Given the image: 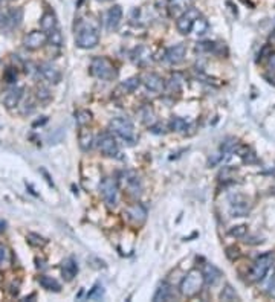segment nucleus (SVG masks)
I'll use <instances>...</instances> for the list:
<instances>
[{"label": "nucleus", "mask_w": 275, "mask_h": 302, "mask_svg": "<svg viewBox=\"0 0 275 302\" xmlns=\"http://www.w3.org/2000/svg\"><path fill=\"white\" fill-rule=\"evenodd\" d=\"M139 116H141V121L148 125V127H152V125H155L156 119H155V111L150 108V107H142L141 111H139Z\"/></svg>", "instance_id": "nucleus-31"}, {"label": "nucleus", "mask_w": 275, "mask_h": 302, "mask_svg": "<svg viewBox=\"0 0 275 302\" xmlns=\"http://www.w3.org/2000/svg\"><path fill=\"white\" fill-rule=\"evenodd\" d=\"M142 84L147 87L150 92H162L165 89V83L162 80L159 75L156 73H145L144 78L141 80Z\"/></svg>", "instance_id": "nucleus-19"}, {"label": "nucleus", "mask_w": 275, "mask_h": 302, "mask_svg": "<svg viewBox=\"0 0 275 302\" xmlns=\"http://www.w3.org/2000/svg\"><path fill=\"white\" fill-rule=\"evenodd\" d=\"M109 129L112 133H115L118 137H121L122 141H126L129 144H135L136 141L135 125L129 118H124V116L114 118L109 124Z\"/></svg>", "instance_id": "nucleus-5"}, {"label": "nucleus", "mask_w": 275, "mask_h": 302, "mask_svg": "<svg viewBox=\"0 0 275 302\" xmlns=\"http://www.w3.org/2000/svg\"><path fill=\"white\" fill-rule=\"evenodd\" d=\"M239 299H240L239 295H237V292L234 290V288L229 284H227V285L223 287V290L220 293V301L231 302V301H239Z\"/></svg>", "instance_id": "nucleus-32"}, {"label": "nucleus", "mask_w": 275, "mask_h": 302, "mask_svg": "<svg viewBox=\"0 0 275 302\" xmlns=\"http://www.w3.org/2000/svg\"><path fill=\"white\" fill-rule=\"evenodd\" d=\"M268 67L271 70H275V54H269V60H268Z\"/></svg>", "instance_id": "nucleus-44"}, {"label": "nucleus", "mask_w": 275, "mask_h": 302, "mask_svg": "<svg viewBox=\"0 0 275 302\" xmlns=\"http://www.w3.org/2000/svg\"><path fill=\"white\" fill-rule=\"evenodd\" d=\"M3 80L8 83V84H14L17 81V72L14 69H6L5 73H3Z\"/></svg>", "instance_id": "nucleus-41"}, {"label": "nucleus", "mask_w": 275, "mask_h": 302, "mask_svg": "<svg viewBox=\"0 0 275 302\" xmlns=\"http://www.w3.org/2000/svg\"><path fill=\"white\" fill-rule=\"evenodd\" d=\"M124 218H127V221L130 224H135V226H142L147 220V209L136 203V205H132L129 208H126L124 211Z\"/></svg>", "instance_id": "nucleus-10"}, {"label": "nucleus", "mask_w": 275, "mask_h": 302, "mask_svg": "<svg viewBox=\"0 0 275 302\" xmlns=\"http://www.w3.org/2000/svg\"><path fill=\"white\" fill-rule=\"evenodd\" d=\"M152 54H150V50L144 46L141 47H138L135 50V54H133V61H135V65L138 66H145L150 63V60H152V57H150Z\"/></svg>", "instance_id": "nucleus-25"}, {"label": "nucleus", "mask_w": 275, "mask_h": 302, "mask_svg": "<svg viewBox=\"0 0 275 302\" xmlns=\"http://www.w3.org/2000/svg\"><path fill=\"white\" fill-rule=\"evenodd\" d=\"M11 264V250L5 246L0 244V269H5Z\"/></svg>", "instance_id": "nucleus-35"}, {"label": "nucleus", "mask_w": 275, "mask_h": 302, "mask_svg": "<svg viewBox=\"0 0 275 302\" xmlns=\"http://www.w3.org/2000/svg\"><path fill=\"white\" fill-rule=\"evenodd\" d=\"M96 142V147L98 150L101 151L104 156H109V157H116L119 154V147H118V142L114 136L110 133H103L98 136V139L95 141Z\"/></svg>", "instance_id": "nucleus-7"}, {"label": "nucleus", "mask_w": 275, "mask_h": 302, "mask_svg": "<svg viewBox=\"0 0 275 302\" xmlns=\"http://www.w3.org/2000/svg\"><path fill=\"white\" fill-rule=\"evenodd\" d=\"M37 70H39V73L42 75V77L51 84H58L61 81V70L52 65V63L49 61H45L42 63V65H39V67H37Z\"/></svg>", "instance_id": "nucleus-12"}, {"label": "nucleus", "mask_w": 275, "mask_h": 302, "mask_svg": "<svg viewBox=\"0 0 275 302\" xmlns=\"http://www.w3.org/2000/svg\"><path fill=\"white\" fill-rule=\"evenodd\" d=\"M91 119H92V113L89 110H81L77 113V122L80 127H84L86 124H89Z\"/></svg>", "instance_id": "nucleus-39"}, {"label": "nucleus", "mask_w": 275, "mask_h": 302, "mask_svg": "<svg viewBox=\"0 0 275 302\" xmlns=\"http://www.w3.org/2000/svg\"><path fill=\"white\" fill-rule=\"evenodd\" d=\"M194 3V0H168V9L171 16L179 17L186 9H190Z\"/></svg>", "instance_id": "nucleus-20"}, {"label": "nucleus", "mask_w": 275, "mask_h": 302, "mask_svg": "<svg viewBox=\"0 0 275 302\" xmlns=\"http://www.w3.org/2000/svg\"><path fill=\"white\" fill-rule=\"evenodd\" d=\"M174 299V290H173V287L167 282H162L159 287H158V290L156 293L153 295V301L155 302H159V301H171Z\"/></svg>", "instance_id": "nucleus-21"}, {"label": "nucleus", "mask_w": 275, "mask_h": 302, "mask_svg": "<svg viewBox=\"0 0 275 302\" xmlns=\"http://www.w3.org/2000/svg\"><path fill=\"white\" fill-rule=\"evenodd\" d=\"M26 240H28V243H29L31 246H34V247H43V246H46V243H47V240H45V238H43L42 235H39V234H28V235H26Z\"/></svg>", "instance_id": "nucleus-36"}, {"label": "nucleus", "mask_w": 275, "mask_h": 302, "mask_svg": "<svg viewBox=\"0 0 275 302\" xmlns=\"http://www.w3.org/2000/svg\"><path fill=\"white\" fill-rule=\"evenodd\" d=\"M6 229V223L3 220H0V232H3Z\"/></svg>", "instance_id": "nucleus-45"}, {"label": "nucleus", "mask_w": 275, "mask_h": 302, "mask_svg": "<svg viewBox=\"0 0 275 302\" xmlns=\"http://www.w3.org/2000/svg\"><path fill=\"white\" fill-rule=\"evenodd\" d=\"M274 175H275V167H274Z\"/></svg>", "instance_id": "nucleus-47"}, {"label": "nucleus", "mask_w": 275, "mask_h": 302, "mask_svg": "<svg viewBox=\"0 0 275 302\" xmlns=\"http://www.w3.org/2000/svg\"><path fill=\"white\" fill-rule=\"evenodd\" d=\"M35 98L39 99L40 103H47V101L52 98V95H51V92H49V89H46V87H43V86H39L35 90Z\"/></svg>", "instance_id": "nucleus-37"}, {"label": "nucleus", "mask_w": 275, "mask_h": 302, "mask_svg": "<svg viewBox=\"0 0 275 302\" xmlns=\"http://www.w3.org/2000/svg\"><path fill=\"white\" fill-rule=\"evenodd\" d=\"M0 2H2V0H0Z\"/></svg>", "instance_id": "nucleus-48"}, {"label": "nucleus", "mask_w": 275, "mask_h": 302, "mask_svg": "<svg viewBox=\"0 0 275 302\" xmlns=\"http://www.w3.org/2000/svg\"><path fill=\"white\" fill-rule=\"evenodd\" d=\"M266 290L271 296L275 298V270L272 272V275L269 276V280H268V284H266Z\"/></svg>", "instance_id": "nucleus-42"}, {"label": "nucleus", "mask_w": 275, "mask_h": 302, "mask_svg": "<svg viewBox=\"0 0 275 302\" xmlns=\"http://www.w3.org/2000/svg\"><path fill=\"white\" fill-rule=\"evenodd\" d=\"M46 35H47V43H51L52 46H57V47L63 46V34L60 32L58 28H55L51 32H47Z\"/></svg>", "instance_id": "nucleus-33"}, {"label": "nucleus", "mask_w": 275, "mask_h": 302, "mask_svg": "<svg viewBox=\"0 0 275 302\" xmlns=\"http://www.w3.org/2000/svg\"><path fill=\"white\" fill-rule=\"evenodd\" d=\"M75 43L81 49H93L99 43V31L89 22H80L77 34H75Z\"/></svg>", "instance_id": "nucleus-1"}, {"label": "nucleus", "mask_w": 275, "mask_h": 302, "mask_svg": "<svg viewBox=\"0 0 275 302\" xmlns=\"http://www.w3.org/2000/svg\"><path fill=\"white\" fill-rule=\"evenodd\" d=\"M39 284L45 288L47 292H54V293H58L61 292V284L52 278V276H47V275H42L39 278Z\"/></svg>", "instance_id": "nucleus-23"}, {"label": "nucleus", "mask_w": 275, "mask_h": 302, "mask_svg": "<svg viewBox=\"0 0 275 302\" xmlns=\"http://www.w3.org/2000/svg\"><path fill=\"white\" fill-rule=\"evenodd\" d=\"M234 153H235L237 156H240V157L243 159V162H246V163H254V162H257L255 153H254V151L249 148L248 145H239V144H237Z\"/></svg>", "instance_id": "nucleus-24"}, {"label": "nucleus", "mask_w": 275, "mask_h": 302, "mask_svg": "<svg viewBox=\"0 0 275 302\" xmlns=\"http://www.w3.org/2000/svg\"><path fill=\"white\" fill-rule=\"evenodd\" d=\"M182 84H183V78L182 75L179 73H174L170 77V80L165 84V90L168 93H179L182 90Z\"/></svg>", "instance_id": "nucleus-26"}, {"label": "nucleus", "mask_w": 275, "mask_h": 302, "mask_svg": "<svg viewBox=\"0 0 275 302\" xmlns=\"http://www.w3.org/2000/svg\"><path fill=\"white\" fill-rule=\"evenodd\" d=\"M188 127H190V124L186 122L185 119H182V118H173V119L170 121V129L174 130V131L185 133Z\"/></svg>", "instance_id": "nucleus-34"}, {"label": "nucleus", "mask_w": 275, "mask_h": 302, "mask_svg": "<svg viewBox=\"0 0 275 302\" xmlns=\"http://www.w3.org/2000/svg\"><path fill=\"white\" fill-rule=\"evenodd\" d=\"M204 284H205V281H204L202 272L197 270V269H193L183 276V280L179 285V292L185 298H193V296L201 293Z\"/></svg>", "instance_id": "nucleus-3"}, {"label": "nucleus", "mask_w": 275, "mask_h": 302, "mask_svg": "<svg viewBox=\"0 0 275 302\" xmlns=\"http://www.w3.org/2000/svg\"><path fill=\"white\" fill-rule=\"evenodd\" d=\"M248 232V228L245 224H240V226H234V228L229 231V234L235 238H243Z\"/></svg>", "instance_id": "nucleus-40"}, {"label": "nucleus", "mask_w": 275, "mask_h": 302, "mask_svg": "<svg viewBox=\"0 0 275 302\" xmlns=\"http://www.w3.org/2000/svg\"><path fill=\"white\" fill-rule=\"evenodd\" d=\"M208 29H209V23H208V20L205 19V17H199L196 22H194V26H193V29H191V32H194V35L196 37H202V35H205L206 32H208Z\"/></svg>", "instance_id": "nucleus-29"}, {"label": "nucleus", "mask_w": 275, "mask_h": 302, "mask_svg": "<svg viewBox=\"0 0 275 302\" xmlns=\"http://www.w3.org/2000/svg\"><path fill=\"white\" fill-rule=\"evenodd\" d=\"M78 141H80V147L83 151H89L92 147H93V134L89 131V130H86L84 127L80 130V136H78Z\"/></svg>", "instance_id": "nucleus-27"}, {"label": "nucleus", "mask_w": 275, "mask_h": 302, "mask_svg": "<svg viewBox=\"0 0 275 302\" xmlns=\"http://www.w3.org/2000/svg\"><path fill=\"white\" fill-rule=\"evenodd\" d=\"M9 22H8V12L0 11V29H8Z\"/></svg>", "instance_id": "nucleus-43"}, {"label": "nucleus", "mask_w": 275, "mask_h": 302, "mask_svg": "<svg viewBox=\"0 0 275 302\" xmlns=\"http://www.w3.org/2000/svg\"><path fill=\"white\" fill-rule=\"evenodd\" d=\"M271 39H272V40L275 42V32H272V35H271Z\"/></svg>", "instance_id": "nucleus-46"}, {"label": "nucleus", "mask_w": 275, "mask_h": 302, "mask_svg": "<svg viewBox=\"0 0 275 302\" xmlns=\"http://www.w3.org/2000/svg\"><path fill=\"white\" fill-rule=\"evenodd\" d=\"M47 43V35L43 31H32L28 35H24L23 46L28 50H37L43 47Z\"/></svg>", "instance_id": "nucleus-13"}, {"label": "nucleus", "mask_w": 275, "mask_h": 302, "mask_svg": "<svg viewBox=\"0 0 275 302\" xmlns=\"http://www.w3.org/2000/svg\"><path fill=\"white\" fill-rule=\"evenodd\" d=\"M202 275H204V281L208 285H216L223 276L220 269L216 267L214 264H211V262H206L205 266L202 267Z\"/></svg>", "instance_id": "nucleus-18"}, {"label": "nucleus", "mask_w": 275, "mask_h": 302, "mask_svg": "<svg viewBox=\"0 0 275 302\" xmlns=\"http://www.w3.org/2000/svg\"><path fill=\"white\" fill-rule=\"evenodd\" d=\"M141 78H138V77H132V78H129V80H126L124 81L121 86H119V89H122V92L124 93H133L138 87L141 86Z\"/></svg>", "instance_id": "nucleus-30"}, {"label": "nucleus", "mask_w": 275, "mask_h": 302, "mask_svg": "<svg viewBox=\"0 0 275 302\" xmlns=\"http://www.w3.org/2000/svg\"><path fill=\"white\" fill-rule=\"evenodd\" d=\"M185 55H186V46L183 43H179V44H174L171 47H168L165 50V60L170 65L176 66V65H181V63L185 60Z\"/></svg>", "instance_id": "nucleus-14"}, {"label": "nucleus", "mask_w": 275, "mask_h": 302, "mask_svg": "<svg viewBox=\"0 0 275 302\" xmlns=\"http://www.w3.org/2000/svg\"><path fill=\"white\" fill-rule=\"evenodd\" d=\"M275 262V254L274 252H266V254L260 255L254 264L252 269L249 272V281L251 282H260L265 280V276L268 275V272L271 270V267Z\"/></svg>", "instance_id": "nucleus-4"}, {"label": "nucleus", "mask_w": 275, "mask_h": 302, "mask_svg": "<svg viewBox=\"0 0 275 302\" xmlns=\"http://www.w3.org/2000/svg\"><path fill=\"white\" fill-rule=\"evenodd\" d=\"M8 12V22H9V28H17L20 26V23L23 20V9L20 8H12Z\"/></svg>", "instance_id": "nucleus-28"}, {"label": "nucleus", "mask_w": 275, "mask_h": 302, "mask_svg": "<svg viewBox=\"0 0 275 302\" xmlns=\"http://www.w3.org/2000/svg\"><path fill=\"white\" fill-rule=\"evenodd\" d=\"M91 73L103 81H114L118 78L116 66L106 57H95L91 63Z\"/></svg>", "instance_id": "nucleus-2"}, {"label": "nucleus", "mask_w": 275, "mask_h": 302, "mask_svg": "<svg viewBox=\"0 0 275 302\" xmlns=\"http://www.w3.org/2000/svg\"><path fill=\"white\" fill-rule=\"evenodd\" d=\"M23 98V89L22 87H17V86H9L6 89L2 92L0 95V101H2V104L6 107V108H16L20 101Z\"/></svg>", "instance_id": "nucleus-9"}, {"label": "nucleus", "mask_w": 275, "mask_h": 302, "mask_svg": "<svg viewBox=\"0 0 275 302\" xmlns=\"http://www.w3.org/2000/svg\"><path fill=\"white\" fill-rule=\"evenodd\" d=\"M106 28L107 31H116L121 26L122 22V8L119 5L112 6L107 12H106Z\"/></svg>", "instance_id": "nucleus-15"}, {"label": "nucleus", "mask_w": 275, "mask_h": 302, "mask_svg": "<svg viewBox=\"0 0 275 302\" xmlns=\"http://www.w3.org/2000/svg\"><path fill=\"white\" fill-rule=\"evenodd\" d=\"M201 17V14H199V11L196 8H190V9H186L182 16L178 17V22H176V28L178 31L182 34V35H188L194 26V22Z\"/></svg>", "instance_id": "nucleus-8"}, {"label": "nucleus", "mask_w": 275, "mask_h": 302, "mask_svg": "<svg viewBox=\"0 0 275 302\" xmlns=\"http://www.w3.org/2000/svg\"><path fill=\"white\" fill-rule=\"evenodd\" d=\"M99 193L109 208H115L118 203V185L112 177H104L99 183Z\"/></svg>", "instance_id": "nucleus-6"}, {"label": "nucleus", "mask_w": 275, "mask_h": 302, "mask_svg": "<svg viewBox=\"0 0 275 302\" xmlns=\"http://www.w3.org/2000/svg\"><path fill=\"white\" fill-rule=\"evenodd\" d=\"M104 298V288L101 284H96L92 290L87 293V299H95V301H101Z\"/></svg>", "instance_id": "nucleus-38"}, {"label": "nucleus", "mask_w": 275, "mask_h": 302, "mask_svg": "<svg viewBox=\"0 0 275 302\" xmlns=\"http://www.w3.org/2000/svg\"><path fill=\"white\" fill-rule=\"evenodd\" d=\"M249 209H251V205L246 200V197L237 194L235 197L231 198V214L232 217H245L249 214Z\"/></svg>", "instance_id": "nucleus-16"}, {"label": "nucleus", "mask_w": 275, "mask_h": 302, "mask_svg": "<svg viewBox=\"0 0 275 302\" xmlns=\"http://www.w3.org/2000/svg\"><path fill=\"white\" fill-rule=\"evenodd\" d=\"M122 183H124V186H126V190L130 195H133V197L141 195L142 183H141L139 175H138L135 171H126L124 173L122 174Z\"/></svg>", "instance_id": "nucleus-11"}, {"label": "nucleus", "mask_w": 275, "mask_h": 302, "mask_svg": "<svg viewBox=\"0 0 275 302\" xmlns=\"http://www.w3.org/2000/svg\"><path fill=\"white\" fill-rule=\"evenodd\" d=\"M77 273H78V264H77V261H75L72 257L63 259V262H61V276H63V280L66 282H70V281L75 280Z\"/></svg>", "instance_id": "nucleus-17"}, {"label": "nucleus", "mask_w": 275, "mask_h": 302, "mask_svg": "<svg viewBox=\"0 0 275 302\" xmlns=\"http://www.w3.org/2000/svg\"><path fill=\"white\" fill-rule=\"evenodd\" d=\"M40 28H42V31L45 34H47V32L54 31L55 28H58L57 26V17H55V14H54L52 11H47V12H45V14L42 16V19H40Z\"/></svg>", "instance_id": "nucleus-22"}]
</instances>
